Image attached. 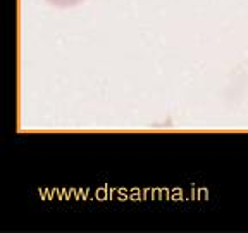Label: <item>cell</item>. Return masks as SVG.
<instances>
[{
  "mask_svg": "<svg viewBox=\"0 0 248 233\" xmlns=\"http://www.w3.org/2000/svg\"><path fill=\"white\" fill-rule=\"evenodd\" d=\"M46 2L55 7H74V5L81 4L83 0H46Z\"/></svg>",
  "mask_w": 248,
  "mask_h": 233,
  "instance_id": "obj_1",
  "label": "cell"
}]
</instances>
